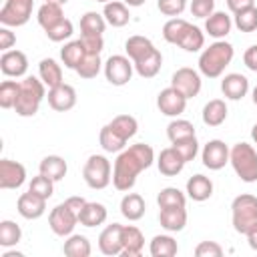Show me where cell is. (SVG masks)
<instances>
[{"mask_svg":"<svg viewBox=\"0 0 257 257\" xmlns=\"http://www.w3.org/2000/svg\"><path fill=\"white\" fill-rule=\"evenodd\" d=\"M96 2H102V4H106V2H110V0H96Z\"/></svg>","mask_w":257,"mask_h":257,"instance_id":"obj_63","label":"cell"},{"mask_svg":"<svg viewBox=\"0 0 257 257\" xmlns=\"http://www.w3.org/2000/svg\"><path fill=\"white\" fill-rule=\"evenodd\" d=\"M249 6H255V0H227V8L235 14L239 10H245Z\"/></svg>","mask_w":257,"mask_h":257,"instance_id":"obj_55","label":"cell"},{"mask_svg":"<svg viewBox=\"0 0 257 257\" xmlns=\"http://www.w3.org/2000/svg\"><path fill=\"white\" fill-rule=\"evenodd\" d=\"M195 255L197 257H221L223 255V247L217 241H201L195 247Z\"/></svg>","mask_w":257,"mask_h":257,"instance_id":"obj_51","label":"cell"},{"mask_svg":"<svg viewBox=\"0 0 257 257\" xmlns=\"http://www.w3.org/2000/svg\"><path fill=\"white\" fill-rule=\"evenodd\" d=\"M62 251L68 257H88L92 247L84 235H68V239L62 245Z\"/></svg>","mask_w":257,"mask_h":257,"instance_id":"obj_34","label":"cell"},{"mask_svg":"<svg viewBox=\"0 0 257 257\" xmlns=\"http://www.w3.org/2000/svg\"><path fill=\"white\" fill-rule=\"evenodd\" d=\"M203 44H205V34L201 32V28H197V26L191 24L185 30V34L181 36V40H179L177 46H181L185 52H199L203 48Z\"/></svg>","mask_w":257,"mask_h":257,"instance_id":"obj_37","label":"cell"},{"mask_svg":"<svg viewBox=\"0 0 257 257\" xmlns=\"http://www.w3.org/2000/svg\"><path fill=\"white\" fill-rule=\"evenodd\" d=\"M38 74H40V80L48 88L62 84V68L54 58H42L38 64Z\"/></svg>","mask_w":257,"mask_h":257,"instance_id":"obj_27","label":"cell"},{"mask_svg":"<svg viewBox=\"0 0 257 257\" xmlns=\"http://www.w3.org/2000/svg\"><path fill=\"white\" fill-rule=\"evenodd\" d=\"M18 90H20V82L4 80L0 84V106L2 108H14L16 98H18Z\"/></svg>","mask_w":257,"mask_h":257,"instance_id":"obj_45","label":"cell"},{"mask_svg":"<svg viewBox=\"0 0 257 257\" xmlns=\"http://www.w3.org/2000/svg\"><path fill=\"white\" fill-rule=\"evenodd\" d=\"M108 124H110V128H112L118 137H122L124 141L133 139V137L137 135V131H139V122H137V118L131 116V114H116Z\"/></svg>","mask_w":257,"mask_h":257,"instance_id":"obj_33","label":"cell"},{"mask_svg":"<svg viewBox=\"0 0 257 257\" xmlns=\"http://www.w3.org/2000/svg\"><path fill=\"white\" fill-rule=\"evenodd\" d=\"M179 247L171 235H155L151 241V255L153 257H173L177 255Z\"/></svg>","mask_w":257,"mask_h":257,"instance_id":"obj_35","label":"cell"},{"mask_svg":"<svg viewBox=\"0 0 257 257\" xmlns=\"http://www.w3.org/2000/svg\"><path fill=\"white\" fill-rule=\"evenodd\" d=\"M233 24L241 30V32H255L257 30V8L249 6L245 10L235 12V20Z\"/></svg>","mask_w":257,"mask_h":257,"instance_id":"obj_43","label":"cell"},{"mask_svg":"<svg viewBox=\"0 0 257 257\" xmlns=\"http://www.w3.org/2000/svg\"><path fill=\"white\" fill-rule=\"evenodd\" d=\"M243 62H245V66H247L249 70L257 72V44H253V46H249V48L245 50Z\"/></svg>","mask_w":257,"mask_h":257,"instance_id":"obj_54","label":"cell"},{"mask_svg":"<svg viewBox=\"0 0 257 257\" xmlns=\"http://www.w3.org/2000/svg\"><path fill=\"white\" fill-rule=\"evenodd\" d=\"M44 32H46L48 40H52V42H62V40H66V38L72 36L74 26H72V22H70L68 18H62L58 24H54L52 28H48V30H44Z\"/></svg>","mask_w":257,"mask_h":257,"instance_id":"obj_46","label":"cell"},{"mask_svg":"<svg viewBox=\"0 0 257 257\" xmlns=\"http://www.w3.org/2000/svg\"><path fill=\"white\" fill-rule=\"evenodd\" d=\"M187 195L193 201H207L213 195V181L205 175H193L187 181Z\"/></svg>","mask_w":257,"mask_h":257,"instance_id":"obj_25","label":"cell"},{"mask_svg":"<svg viewBox=\"0 0 257 257\" xmlns=\"http://www.w3.org/2000/svg\"><path fill=\"white\" fill-rule=\"evenodd\" d=\"M102 68V60L100 54H86L82 58V62L76 66V74L80 78H94Z\"/></svg>","mask_w":257,"mask_h":257,"instance_id":"obj_44","label":"cell"},{"mask_svg":"<svg viewBox=\"0 0 257 257\" xmlns=\"http://www.w3.org/2000/svg\"><path fill=\"white\" fill-rule=\"evenodd\" d=\"M167 137L171 143L187 139V137H195V126H193V122H189L185 118H175L167 126Z\"/></svg>","mask_w":257,"mask_h":257,"instance_id":"obj_40","label":"cell"},{"mask_svg":"<svg viewBox=\"0 0 257 257\" xmlns=\"http://www.w3.org/2000/svg\"><path fill=\"white\" fill-rule=\"evenodd\" d=\"M110 173H112V167H110V161L104 155H90L88 161L84 163V169H82V177H84V181L90 189L108 187L110 181H112Z\"/></svg>","mask_w":257,"mask_h":257,"instance_id":"obj_7","label":"cell"},{"mask_svg":"<svg viewBox=\"0 0 257 257\" xmlns=\"http://www.w3.org/2000/svg\"><path fill=\"white\" fill-rule=\"evenodd\" d=\"M36 18H38V24H40L44 30H48V28H52L54 24H58V22L64 18L62 6H60V4H52V2H44V4L38 8Z\"/></svg>","mask_w":257,"mask_h":257,"instance_id":"obj_32","label":"cell"},{"mask_svg":"<svg viewBox=\"0 0 257 257\" xmlns=\"http://www.w3.org/2000/svg\"><path fill=\"white\" fill-rule=\"evenodd\" d=\"M78 40L82 42L86 54H100L102 48H104V40H102V36H98V34H80Z\"/></svg>","mask_w":257,"mask_h":257,"instance_id":"obj_50","label":"cell"},{"mask_svg":"<svg viewBox=\"0 0 257 257\" xmlns=\"http://www.w3.org/2000/svg\"><path fill=\"white\" fill-rule=\"evenodd\" d=\"M2 257H22V253H16V251H6Z\"/></svg>","mask_w":257,"mask_h":257,"instance_id":"obj_59","label":"cell"},{"mask_svg":"<svg viewBox=\"0 0 257 257\" xmlns=\"http://www.w3.org/2000/svg\"><path fill=\"white\" fill-rule=\"evenodd\" d=\"M187 96L183 92H179L175 86H169V88H163L157 96V106L159 110L165 114V116H179L185 112L187 108Z\"/></svg>","mask_w":257,"mask_h":257,"instance_id":"obj_11","label":"cell"},{"mask_svg":"<svg viewBox=\"0 0 257 257\" xmlns=\"http://www.w3.org/2000/svg\"><path fill=\"white\" fill-rule=\"evenodd\" d=\"M20 239H22V229L14 221H8V219L0 221V245L4 249L16 245Z\"/></svg>","mask_w":257,"mask_h":257,"instance_id":"obj_42","label":"cell"},{"mask_svg":"<svg viewBox=\"0 0 257 257\" xmlns=\"http://www.w3.org/2000/svg\"><path fill=\"white\" fill-rule=\"evenodd\" d=\"M227 118V104L221 98H213L203 106V122L207 126H221Z\"/></svg>","mask_w":257,"mask_h":257,"instance_id":"obj_28","label":"cell"},{"mask_svg":"<svg viewBox=\"0 0 257 257\" xmlns=\"http://www.w3.org/2000/svg\"><path fill=\"white\" fill-rule=\"evenodd\" d=\"M133 60L122 54H112L104 62V76L112 86H124L133 76Z\"/></svg>","mask_w":257,"mask_h":257,"instance_id":"obj_10","label":"cell"},{"mask_svg":"<svg viewBox=\"0 0 257 257\" xmlns=\"http://www.w3.org/2000/svg\"><path fill=\"white\" fill-rule=\"evenodd\" d=\"M157 167H159L161 175H165V177H175V175H179V173L183 171L185 159L175 151V147H167V149H163V151L159 153V157H157Z\"/></svg>","mask_w":257,"mask_h":257,"instance_id":"obj_20","label":"cell"},{"mask_svg":"<svg viewBox=\"0 0 257 257\" xmlns=\"http://www.w3.org/2000/svg\"><path fill=\"white\" fill-rule=\"evenodd\" d=\"M26 181V169L18 161H0V189H18Z\"/></svg>","mask_w":257,"mask_h":257,"instance_id":"obj_14","label":"cell"},{"mask_svg":"<svg viewBox=\"0 0 257 257\" xmlns=\"http://www.w3.org/2000/svg\"><path fill=\"white\" fill-rule=\"evenodd\" d=\"M46 96V84L36 76H24L20 80L18 98L14 110L18 116H34L40 108V102Z\"/></svg>","mask_w":257,"mask_h":257,"instance_id":"obj_4","label":"cell"},{"mask_svg":"<svg viewBox=\"0 0 257 257\" xmlns=\"http://www.w3.org/2000/svg\"><path fill=\"white\" fill-rule=\"evenodd\" d=\"M124 4H126V6L137 8V6H143V4H145V0H124Z\"/></svg>","mask_w":257,"mask_h":257,"instance_id":"obj_58","label":"cell"},{"mask_svg":"<svg viewBox=\"0 0 257 257\" xmlns=\"http://www.w3.org/2000/svg\"><path fill=\"white\" fill-rule=\"evenodd\" d=\"M159 221L161 227L167 229L169 233L183 231L187 225V211L185 207H163L159 213Z\"/></svg>","mask_w":257,"mask_h":257,"instance_id":"obj_22","label":"cell"},{"mask_svg":"<svg viewBox=\"0 0 257 257\" xmlns=\"http://www.w3.org/2000/svg\"><path fill=\"white\" fill-rule=\"evenodd\" d=\"M46 201L48 199H44V197H40V195H36L32 191H26V193H22L18 197L16 209L24 219H38L46 211Z\"/></svg>","mask_w":257,"mask_h":257,"instance_id":"obj_17","label":"cell"},{"mask_svg":"<svg viewBox=\"0 0 257 257\" xmlns=\"http://www.w3.org/2000/svg\"><path fill=\"white\" fill-rule=\"evenodd\" d=\"M124 50H126V56L133 60L139 76L153 78L159 74L163 66V54L155 48V44L147 36H141V34L131 36L124 42Z\"/></svg>","mask_w":257,"mask_h":257,"instance_id":"obj_2","label":"cell"},{"mask_svg":"<svg viewBox=\"0 0 257 257\" xmlns=\"http://www.w3.org/2000/svg\"><path fill=\"white\" fill-rule=\"evenodd\" d=\"M98 141H100V147H102L106 153H120V151H124V147H126V143H128V141H124L122 137H118V135L110 128V124H104V126L100 128Z\"/></svg>","mask_w":257,"mask_h":257,"instance_id":"obj_36","label":"cell"},{"mask_svg":"<svg viewBox=\"0 0 257 257\" xmlns=\"http://www.w3.org/2000/svg\"><path fill=\"white\" fill-rule=\"evenodd\" d=\"M102 16L104 20L114 26V28H120V26H126L128 20H131V14H128V8L124 2H118V0H110L104 4V10H102Z\"/></svg>","mask_w":257,"mask_h":257,"instance_id":"obj_24","label":"cell"},{"mask_svg":"<svg viewBox=\"0 0 257 257\" xmlns=\"http://www.w3.org/2000/svg\"><path fill=\"white\" fill-rule=\"evenodd\" d=\"M229 163L243 183L257 181V153L249 143L233 145V149L229 153Z\"/></svg>","mask_w":257,"mask_h":257,"instance_id":"obj_5","label":"cell"},{"mask_svg":"<svg viewBox=\"0 0 257 257\" xmlns=\"http://www.w3.org/2000/svg\"><path fill=\"white\" fill-rule=\"evenodd\" d=\"M145 199L139 193H126L120 201V213L128 221H139L145 215Z\"/></svg>","mask_w":257,"mask_h":257,"instance_id":"obj_29","label":"cell"},{"mask_svg":"<svg viewBox=\"0 0 257 257\" xmlns=\"http://www.w3.org/2000/svg\"><path fill=\"white\" fill-rule=\"evenodd\" d=\"M221 90H223L225 98H229V100H241L247 94V90H249V80H247V76H243L239 72L225 74L223 80H221Z\"/></svg>","mask_w":257,"mask_h":257,"instance_id":"obj_19","label":"cell"},{"mask_svg":"<svg viewBox=\"0 0 257 257\" xmlns=\"http://www.w3.org/2000/svg\"><path fill=\"white\" fill-rule=\"evenodd\" d=\"M48 104L50 108L58 110V112H64V110H70L74 104H76V90L70 86V84H58L54 88H48Z\"/></svg>","mask_w":257,"mask_h":257,"instance_id":"obj_18","label":"cell"},{"mask_svg":"<svg viewBox=\"0 0 257 257\" xmlns=\"http://www.w3.org/2000/svg\"><path fill=\"white\" fill-rule=\"evenodd\" d=\"M106 24H108V22L104 20L102 14L90 10V12L82 14V18H80V32H82V34H98V36H102Z\"/></svg>","mask_w":257,"mask_h":257,"instance_id":"obj_38","label":"cell"},{"mask_svg":"<svg viewBox=\"0 0 257 257\" xmlns=\"http://www.w3.org/2000/svg\"><path fill=\"white\" fill-rule=\"evenodd\" d=\"M66 203L70 205V209H72L76 215H80L82 207L86 205V199H82V197H68V199H66Z\"/></svg>","mask_w":257,"mask_h":257,"instance_id":"obj_56","label":"cell"},{"mask_svg":"<svg viewBox=\"0 0 257 257\" xmlns=\"http://www.w3.org/2000/svg\"><path fill=\"white\" fill-rule=\"evenodd\" d=\"M157 6L165 16L177 18L187 8V0H157Z\"/></svg>","mask_w":257,"mask_h":257,"instance_id":"obj_49","label":"cell"},{"mask_svg":"<svg viewBox=\"0 0 257 257\" xmlns=\"http://www.w3.org/2000/svg\"><path fill=\"white\" fill-rule=\"evenodd\" d=\"M16 44V34L10 30V26H2L0 28V50L6 52Z\"/></svg>","mask_w":257,"mask_h":257,"instance_id":"obj_53","label":"cell"},{"mask_svg":"<svg viewBox=\"0 0 257 257\" xmlns=\"http://www.w3.org/2000/svg\"><path fill=\"white\" fill-rule=\"evenodd\" d=\"M233 44L225 42V40H217L213 44H209V48H205L199 56V70L201 74L209 76V78H217L223 74V70L231 64L233 60Z\"/></svg>","mask_w":257,"mask_h":257,"instance_id":"obj_3","label":"cell"},{"mask_svg":"<svg viewBox=\"0 0 257 257\" xmlns=\"http://www.w3.org/2000/svg\"><path fill=\"white\" fill-rule=\"evenodd\" d=\"M171 86H175L187 98H193L201 92V76H199L197 70H193L189 66H183V68L175 70V74L171 78Z\"/></svg>","mask_w":257,"mask_h":257,"instance_id":"obj_12","label":"cell"},{"mask_svg":"<svg viewBox=\"0 0 257 257\" xmlns=\"http://www.w3.org/2000/svg\"><path fill=\"white\" fill-rule=\"evenodd\" d=\"M76 223H78V215L70 209V205H68L66 201L60 203V205H56V207L50 211V215H48V225H50L52 233L58 235V237H68V235H72Z\"/></svg>","mask_w":257,"mask_h":257,"instance_id":"obj_9","label":"cell"},{"mask_svg":"<svg viewBox=\"0 0 257 257\" xmlns=\"http://www.w3.org/2000/svg\"><path fill=\"white\" fill-rule=\"evenodd\" d=\"M98 249L102 255H120L122 251V225L120 223H112L106 225L102 229V233L98 235Z\"/></svg>","mask_w":257,"mask_h":257,"instance_id":"obj_15","label":"cell"},{"mask_svg":"<svg viewBox=\"0 0 257 257\" xmlns=\"http://www.w3.org/2000/svg\"><path fill=\"white\" fill-rule=\"evenodd\" d=\"M34 0H6L0 10V22L2 26L18 28L24 26L32 16Z\"/></svg>","mask_w":257,"mask_h":257,"instance_id":"obj_8","label":"cell"},{"mask_svg":"<svg viewBox=\"0 0 257 257\" xmlns=\"http://www.w3.org/2000/svg\"><path fill=\"white\" fill-rule=\"evenodd\" d=\"M251 139L257 143V122H255V124H253V128H251Z\"/></svg>","mask_w":257,"mask_h":257,"instance_id":"obj_60","label":"cell"},{"mask_svg":"<svg viewBox=\"0 0 257 257\" xmlns=\"http://www.w3.org/2000/svg\"><path fill=\"white\" fill-rule=\"evenodd\" d=\"M157 203L159 207H185L187 197L183 191H179L177 187H165L161 189V193L157 195Z\"/></svg>","mask_w":257,"mask_h":257,"instance_id":"obj_41","label":"cell"},{"mask_svg":"<svg viewBox=\"0 0 257 257\" xmlns=\"http://www.w3.org/2000/svg\"><path fill=\"white\" fill-rule=\"evenodd\" d=\"M191 26V22L183 20V18H171L165 22L163 26V38L169 42V44H179L181 36L185 34V30Z\"/></svg>","mask_w":257,"mask_h":257,"instance_id":"obj_39","label":"cell"},{"mask_svg":"<svg viewBox=\"0 0 257 257\" xmlns=\"http://www.w3.org/2000/svg\"><path fill=\"white\" fill-rule=\"evenodd\" d=\"M155 163V151L147 143L131 145L120 151L112 167V185L116 191H131L137 183V177Z\"/></svg>","mask_w":257,"mask_h":257,"instance_id":"obj_1","label":"cell"},{"mask_svg":"<svg viewBox=\"0 0 257 257\" xmlns=\"http://www.w3.org/2000/svg\"><path fill=\"white\" fill-rule=\"evenodd\" d=\"M231 215L233 229L241 235H247V231L257 225V197L249 193L235 197L231 203Z\"/></svg>","mask_w":257,"mask_h":257,"instance_id":"obj_6","label":"cell"},{"mask_svg":"<svg viewBox=\"0 0 257 257\" xmlns=\"http://www.w3.org/2000/svg\"><path fill=\"white\" fill-rule=\"evenodd\" d=\"M215 12V0H191V14L197 18H209Z\"/></svg>","mask_w":257,"mask_h":257,"instance_id":"obj_52","label":"cell"},{"mask_svg":"<svg viewBox=\"0 0 257 257\" xmlns=\"http://www.w3.org/2000/svg\"><path fill=\"white\" fill-rule=\"evenodd\" d=\"M253 104H255V106H257V86H255V88H253Z\"/></svg>","mask_w":257,"mask_h":257,"instance_id":"obj_62","label":"cell"},{"mask_svg":"<svg viewBox=\"0 0 257 257\" xmlns=\"http://www.w3.org/2000/svg\"><path fill=\"white\" fill-rule=\"evenodd\" d=\"M28 191H32V193H36V195H40L44 199H50L52 193H54V181L40 173V175L32 177V181L28 185Z\"/></svg>","mask_w":257,"mask_h":257,"instance_id":"obj_48","label":"cell"},{"mask_svg":"<svg viewBox=\"0 0 257 257\" xmlns=\"http://www.w3.org/2000/svg\"><path fill=\"white\" fill-rule=\"evenodd\" d=\"M0 70L4 76H24L28 70V58L22 50H6L0 56Z\"/></svg>","mask_w":257,"mask_h":257,"instance_id":"obj_16","label":"cell"},{"mask_svg":"<svg viewBox=\"0 0 257 257\" xmlns=\"http://www.w3.org/2000/svg\"><path fill=\"white\" fill-rule=\"evenodd\" d=\"M231 26H233L231 16L225 14V12H221V10L213 12L209 18H205V30H207V34L213 36V38H217V40L225 38L231 32Z\"/></svg>","mask_w":257,"mask_h":257,"instance_id":"obj_23","label":"cell"},{"mask_svg":"<svg viewBox=\"0 0 257 257\" xmlns=\"http://www.w3.org/2000/svg\"><path fill=\"white\" fill-rule=\"evenodd\" d=\"M106 221V207L102 203H88L82 207L80 215H78V223L84 227H96L102 225Z\"/></svg>","mask_w":257,"mask_h":257,"instance_id":"obj_30","label":"cell"},{"mask_svg":"<svg viewBox=\"0 0 257 257\" xmlns=\"http://www.w3.org/2000/svg\"><path fill=\"white\" fill-rule=\"evenodd\" d=\"M245 237H247V241H249V247L257 251V225H255L253 229H249Z\"/></svg>","mask_w":257,"mask_h":257,"instance_id":"obj_57","label":"cell"},{"mask_svg":"<svg viewBox=\"0 0 257 257\" xmlns=\"http://www.w3.org/2000/svg\"><path fill=\"white\" fill-rule=\"evenodd\" d=\"M86 56V50L82 46L80 40H72V42H66L62 48H60V58H62V64L70 70H76V66L82 62V58Z\"/></svg>","mask_w":257,"mask_h":257,"instance_id":"obj_31","label":"cell"},{"mask_svg":"<svg viewBox=\"0 0 257 257\" xmlns=\"http://www.w3.org/2000/svg\"><path fill=\"white\" fill-rule=\"evenodd\" d=\"M38 171H40L44 177H48V179H52V181L56 183V181H62V179L66 177L68 167H66V161H64L62 157H58V155H48V157H44V159L40 161Z\"/></svg>","mask_w":257,"mask_h":257,"instance_id":"obj_26","label":"cell"},{"mask_svg":"<svg viewBox=\"0 0 257 257\" xmlns=\"http://www.w3.org/2000/svg\"><path fill=\"white\" fill-rule=\"evenodd\" d=\"M229 153L231 149L219 141V139H213L209 141L205 147H203V153H201V159H203V165L211 171H219L223 169L227 163H229Z\"/></svg>","mask_w":257,"mask_h":257,"instance_id":"obj_13","label":"cell"},{"mask_svg":"<svg viewBox=\"0 0 257 257\" xmlns=\"http://www.w3.org/2000/svg\"><path fill=\"white\" fill-rule=\"evenodd\" d=\"M44 2H52V4H60V6H62V4H66L68 0H44Z\"/></svg>","mask_w":257,"mask_h":257,"instance_id":"obj_61","label":"cell"},{"mask_svg":"<svg viewBox=\"0 0 257 257\" xmlns=\"http://www.w3.org/2000/svg\"><path fill=\"white\" fill-rule=\"evenodd\" d=\"M175 151L185 159V163L193 161L199 153V143H197V137H187V139H181V141H175L173 143Z\"/></svg>","mask_w":257,"mask_h":257,"instance_id":"obj_47","label":"cell"},{"mask_svg":"<svg viewBox=\"0 0 257 257\" xmlns=\"http://www.w3.org/2000/svg\"><path fill=\"white\" fill-rule=\"evenodd\" d=\"M145 245V237L139 227L135 225H122V257H139Z\"/></svg>","mask_w":257,"mask_h":257,"instance_id":"obj_21","label":"cell"}]
</instances>
